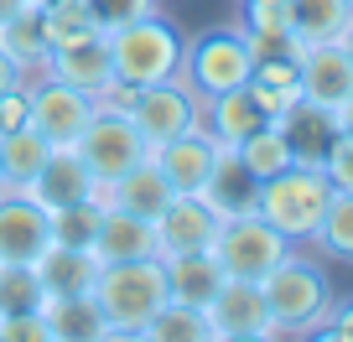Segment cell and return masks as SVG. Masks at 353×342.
I'll list each match as a JSON object with an SVG mask.
<instances>
[{
	"mask_svg": "<svg viewBox=\"0 0 353 342\" xmlns=\"http://www.w3.org/2000/svg\"><path fill=\"white\" fill-rule=\"evenodd\" d=\"M88 296L99 306L110 337H141L145 321L172 301L161 254H151V259H99V275H94Z\"/></svg>",
	"mask_w": 353,
	"mask_h": 342,
	"instance_id": "obj_1",
	"label": "cell"
},
{
	"mask_svg": "<svg viewBox=\"0 0 353 342\" xmlns=\"http://www.w3.org/2000/svg\"><path fill=\"white\" fill-rule=\"evenodd\" d=\"M332 197V182L322 177V166H281L276 177H265L260 192H254V213H260L270 228L281 233V239L291 244H312V233H317L322 223V208H327Z\"/></svg>",
	"mask_w": 353,
	"mask_h": 342,
	"instance_id": "obj_2",
	"label": "cell"
},
{
	"mask_svg": "<svg viewBox=\"0 0 353 342\" xmlns=\"http://www.w3.org/2000/svg\"><path fill=\"white\" fill-rule=\"evenodd\" d=\"M110 63H114V78L145 89V83H161V78H176L182 73V52H188V36L176 32L161 11L151 16H135L125 26H110Z\"/></svg>",
	"mask_w": 353,
	"mask_h": 342,
	"instance_id": "obj_3",
	"label": "cell"
},
{
	"mask_svg": "<svg viewBox=\"0 0 353 342\" xmlns=\"http://www.w3.org/2000/svg\"><path fill=\"white\" fill-rule=\"evenodd\" d=\"M260 290H265V306H270L276 332H317L322 321H327V311H332V286H327V275H322V265L296 259V254H286V259L260 280Z\"/></svg>",
	"mask_w": 353,
	"mask_h": 342,
	"instance_id": "obj_4",
	"label": "cell"
},
{
	"mask_svg": "<svg viewBox=\"0 0 353 342\" xmlns=\"http://www.w3.org/2000/svg\"><path fill=\"white\" fill-rule=\"evenodd\" d=\"M254 73V47H250V32L244 26H213V32L192 36L188 52H182V83H188L198 99L208 94H223V89H239L250 83Z\"/></svg>",
	"mask_w": 353,
	"mask_h": 342,
	"instance_id": "obj_5",
	"label": "cell"
},
{
	"mask_svg": "<svg viewBox=\"0 0 353 342\" xmlns=\"http://www.w3.org/2000/svg\"><path fill=\"white\" fill-rule=\"evenodd\" d=\"M208 254L219 259L223 280H265L291 254V239H281L260 213H239V218H223L219 223Z\"/></svg>",
	"mask_w": 353,
	"mask_h": 342,
	"instance_id": "obj_6",
	"label": "cell"
},
{
	"mask_svg": "<svg viewBox=\"0 0 353 342\" xmlns=\"http://www.w3.org/2000/svg\"><path fill=\"white\" fill-rule=\"evenodd\" d=\"M73 151L83 156V166L94 171V182L104 187V182H114L120 171H130L141 156H151V145H145V135L135 130L130 114L99 109V104H94V114H88V125L78 130Z\"/></svg>",
	"mask_w": 353,
	"mask_h": 342,
	"instance_id": "obj_7",
	"label": "cell"
},
{
	"mask_svg": "<svg viewBox=\"0 0 353 342\" xmlns=\"http://www.w3.org/2000/svg\"><path fill=\"white\" fill-rule=\"evenodd\" d=\"M203 321H208V342H260V337H281L276 321H270V306H265L260 280H223L213 290V301L203 306Z\"/></svg>",
	"mask_w": 353,
	"mask_h": 342,
	"instance_id": "obj_8",
	"label": "cell"
},
{
	"mask_svg": "<svg viewBox=\"0 0 353 342\" xmlns=\"http://www.w3.org/2000/svg\"><path fill=\"white\" fill-rule=\"evenodd\" d=\"M130 120L135 130L145 135V145H166L176 140L182 130H192V125H203V99L182 83V78H161V83H145V89H135V104H130Z\"/></svg>",
	"mask_w": 353,
	"mask_h": 342,
	"instance_id": "obj_9",
	"label": "cell"
},
{
	"mask_svg": "<svg viewBox=\"0 0 353 342\" xmlns=\"http://www.w3.org/2000/svg\"><path fill=\"white\" fill-rule=\"evenodd\" d=\"M88 114H94V99L83 89H68L63 78L42 73L37 83H26V125L42 130L52 145H73Z\"/></svg>",
	"mask_w": 353,
	"mask_h": 342,
	"instance_id": "obj_10",
	"label": "cell"
},
{
	"mask_svg": "<svg viewBox=\"0 0 353 342\" xmlns=\"http://www.w3.org/2000/svg\"><path fill=\"white\" fill-rule=\"evenodd\" d=\"M296 52V78H301V99L317 109H338L353 94V57L338 42H312V47H291Z\"/></svg>",
	"mask_w": 353,
	"mask_h": 342,
	"instance_id": "obj_11",
	"label": "cell"
},
{
	"mask_svg": "<svg viewBox=\"0 0 353 342\" xmlns=\"http://www.w3.org/2000/svg\"><path fill=\"white\" fill-rule=\"evenodd\" d=\"M219 208L203 192H172L161 213H156V244L161 254H188V249H208L219 233Z\"/></svg>",
	"mask_w": 353,
	"mask_h": 342,
	"instance_id": "obj_12",
	"label": "cell"
},
{
	"mask_svg": "<svg viewBox=\"0 0 353 342\" xmlns=\"http://www.w3.org/2000/svg\"><path fill=\"white\" fill-rule=\"evenodd\" d=\"M42 73L63 78L68 89H83L88 99H99L104 89H110V78H114V63H110V36L104 32H88L78 36V42H63L47 52V67Z\"/></svg>",
	"mask_w": 353,
	"mask_h": 342,
	"instance_id": "obj_13",
	"label": "cell"
},
{
	"mask_svg": "<svg viewBox=\"0 0 353 342\" xmlns=\"http://www.w3.org/2000/svg\"><path fill=\"white\" fill-rule=\"evenodd\" d=\"M52 244L47 208L32 192H0V259H37Z\"/></svg>",
	"mask_w": 353,
	"mask_h": 342,
	"instance_id": "obj_14",
	"label": "cell"
},
{
	"mask_svg": "<svg viewBox=\"0 0 353 342\" xmlns=\"http://www.w3.org/2000/svg\"><path fill=\"white\" fill-rule=\"evenodd\" d=\"M156 166L166 171V182H172V192H203V182H208L213 161H219V140H213L203 125H192V130H182L176 140L156 145Z\"/></svg>",
	"mask_w": 353,
	"mask_h": 342,
	"instance_id": "obj_15",
	"label": "cell"
},
{
	"mask_svg": "<svg viewBox=\"0 0 353 342\" xmlns=\"http://www.w3.org/2000/svg\"><path fill=\"white\" fill-rule=\"evenodd\" d=\"M99 202H110V208H125V213H141V218L156 223V213L172 202V182H166V171L156 166V156H141V161L130 166V171H120L114 182H104L99 192H94Z\"/></svg>",
	"mask_w": 353,
	"mask_h": 342,
	"instance_id": "obj_16",
	"label": "cell"
},
{
	"mask_svg": "<svg viewBox=\"0 0 353 342\" xmlns=\"http://www.w3.org/2000/svg\"><path fill=\"white\" fill-rule=\"evenodd\" d=\"M32 192L42 208H63V202H83L99 192V182H94V171L83 166V156L73 151V145H52V156L42 161V171L32 177Z\"/></svg>",
	"mask_w": 353,
	"mask_h": 342,
	"instance_id": "obj_17",
	"label": "cell"
},
{
	"mask_svg": "<svg viewBox=\"0 0 353 342\" xmlns=\"http://www.w3.org/2000/svg\"><path fill=\"white\" fill-rule=\"evenodd\" d=\"M94 254H99V259H151V254H161L156 223L141 218V213H125V208H110V202H104L99 233H94Z\"/></svg>",
	"mask_w": 353,
	"mask_h": 342,
	"instance_id": "obj_18",
	"label": "cell"
},
{
	"mask_svg": "<svg viewBox=\"0 0 353 342\" xmlns=\"http://www.w3.org/2000/svg\"><path fill=\"white\" fill-rule=\"evenodd\" d=\"M254 192H260V177L239 161L234 145H219V161L203 182V197L219 208V218H239V213H254Z\"/></svg>",
	"mask_w": 353,
	"mask_h": 342,
	"instance_id": "obj_19",
	"label": "cell"
},
{
	"mask_svg": "<svg viewBox=\"0 0 353 342\" xmlns=\"http://www.w3.org/2000/svg\"><path fill=\"white\" fill-rule=\"evenodd\" d=\"M37 280H42V296H83L99 275V254L94 249H68V244H47L32 259Z\"/></svg>",
	"mask_w": 353,
	"mask_h": 342,
	"instance_id": "obj_20",
	"label": "cell"
},
{
	"mask_svg": "<svg viewBox=\"0 0 353 342\" xmlns=\"http://www.w3.org/2000/svg\"><path fill=\"white\" fill-rule=\"evenodd\" d=\"M250 99L260 104L265 120H281L291 104H301V78H296V52H270V57H254V73H250Z\"/></svg>",
	"mask_w": 353,
	"mask_h": 342,
	"instance_id": "obj_21",
	"label": "cell"
},
{
	"mask_svg": "<svg viewBox=\"0 0 353 342\" xmlns=\"http://www.w3.org/2000/svg\"><path fill=\"white\" fill-rule=\"evenodd\" d=\"M166 270V290L172 301H188V306H208L213 290L223 286V270L208 249H188V254H161Z\"/></svg>",
	"mask_w": 353,
	"mask_h": 342,
	"instance_id": "obj_22",
	"label": "cell"
},
{
	"mask_svg": "<svg viewBox=\"0 0 353 342\" xmlns=\"http://www.w3.org/2000/svg\"><path fill=\"white\" fill-rule=\"evenodd\" d=\"M47 156H52V140L42 130H32V125L6 130L0 135V192H26Z\"/></svg>",
	"mask_w": 353,
	"mask_h": 342,
	"instance_id": "obj_23",
	"label": "cell"
},
{
	"mask_svg": "<svg viewBox=\"0 0 353 342\" xmlns=\"http://www.w3.org/2000/svg\"><path fill=\"white\" fill-rule=\"evenodd\" d=\"M254 125H265V114H260V104L250 99V89H244V83H239V89H223V94H208V99H203V130H208L219 145H239Z\"/></svg>",
	"mask_w": 353,
	"mask_h": 342,
	"instance_id": "obj_24",
	"label": "cell"
},
{
	"mask_svg": "<svg viewBox=\"0 0 353 342\" xmlns=\"http://www.w3.org/2000/svg\"><path fill=\"white\" fill-rule=\"evenodd\" d=\"M281 130H286L291 140V161L301 166H322V156H327V140L338 135V125H332L327 109H317V104H291L286 114H281Z\"/></svg>",
	"mask_w": 353,
	"mask_h": 342,
	"instance_id": "obj_25",
	"label": "cell"
},
{
	"mask_svg": "<svg viewBox=\"0 0 353 342\" xmlns=\"http://www.w3.org/2000/svg\"><path fill=\"white\" fill-rule=\"evenodd\" d=\"M42 321H47V337H83V342H99L110 337V327H104L99 306H94V296H42Z\"/></svg>",
	"mask_w": 353,
	"mask_h": 342,
	"instance_id": "obj_26",
	"label": "cell"
},
{
	"mask_svg": "<svg viewBox=\"0 0 353 342\" xmlns=\"http://www.w3.org/2000/svg\"><path fill=\"white\" fill-rule=\"evenodd\" d=\"M0 52L11 57L26 78L47 67V52H52V47H47V36H42L37 6H32V11H21V16H11V21H0Z\"/></svg>",
	"mask_w": 353,
	"mask_h": 342,
	"instance_id": "obj_27",
	"label": "cell"
},
{
	"mask_svg": "<svg viewBox=\"0 0 353 342\" xmlns=\"http://www.w3.org/2000/svg\"><path fill=\"white\" fill-rule=\"evenodd\" d=\"M353 16L348 0H291V36L301 47L312 42H338L343 21Z\"/></svg>",
	"mask_w": 353,
	"mask_h": 342,
	"instance_id": "obj_28",
	"label": "cell"
},
{
	"mask_svg": "<svg viewBox=\"0 0 353 342\" xmlns=\"http://www.w3.org/2000/svg\"><path fill=\"white\" fill-rule=\"evenodd\" d=\"M234 151H239V161L250 166L254 177H276L281 166H291V140H286V130H281V120H265V125H254L250 135H244L239 145H234Z\"/></svg>",
	"mask_w": 353,
	"mask_h": 342,
	"instance_id": "obj_29",
	"label": "cell"
},
{
	"mask_svg": "<svg viewBox=\"0 0 353 342\" xmlns=\"http://www.w3.org/2000/svg\"><path fill=\"white\" fill-rule=\"evenodd\" d=\"M99 218H104V202H99V197L47 208V228H52V244H68V249H94Z\"/></svg>",
	"mask_w": 353,
	"mask_h": 342,
	"instance_id": "obj_30",
	"label": "cell"
},
{
	"mask_svg": "<svg viewBox=\"0 0 353 342\" xmlns=\"http://www.w3.org/2000/svg\"><path fill=\"white\" fill-rule=\"evenodd\" d=\"M37 21H42L47 47H63V42H78V36H88V32H104V26L88 16L83 0H42V6H37Z\"/></svg>",
	"mask_w": 353,
	"mask_h": 342,
	"instance_id": "obj_31",
	"label": "cell"
},
{
	"mask_svg": "<svg viewBox=\"0 0 353 342\" xmlns=\"http://www.w3.org/2000/svg\"><path fill=\"white\" fill-rule=\"evenodd\" d=\"M312 244L322 254H332V259H343V265H353V192H332L327 197Z\"/></svg>",
	"mask_w": 353,
	"mask_h": 342,
	"instance_id": "obj_32",
	"label": "cell"
},
{
	"mask_svg": "<svg viewBox=\"0 0 353 342\" xmlns=\"http://www.w3.org/2000/svg\"><path fill=\"white\" fill-rule=\"evenodd\" d=\"M141 337L151 342H208V321H203V306H188V301H166L151 321H145Z\"/></svg>",
	"mask_w": 353,
	"mask_h": 342,
	"instance_id": "obj_33",
	"label": "cell"
},
{
	"mask_svg": "<svg viewBox=\"0 0 353 342\" xmlns=\"http://www.w3.org/2000/svg\"><path fill=\"white\" fill-rule=\"evenodd\" d=\"M37 306H42V280H37L32 259H0V317Z\"/></svg>",
	"mask_w": 353,
	"mask_h": 342,
	"instance_id": "obj_34",
	"label": "cell"
},
{
	"mask_svg": "<svg viewBox=\"0 0 353 342\" xmlns=\"http://www.w3.org/2000/svg\"><path fill=\"white\" fill-rule=\"evenodd\" d=\"M322 177L332 182V192H353V130H338L322 156Z\"/></svg>",
	"mask_w": 353,
	"mask_h": 342,
	"instance_id": "obj_35",
	"label": "cell"
},
{
	"mask_svg": "<svg viewBox=\"0 0 353 342\" xmlns=\"http://www.w3.org/2000/svg\"><path fill=\"white\" fill-rule=\"evenodd\" d=\"M88 6V16L110 32V26H125V21H135V16H151L156 11V0H83Z\"/></svg>",
	"mask_w": 353,
	"mask_h": 342,
	"instance_id": "obj_36",
	"label": "cell"
},
{
	"mask_svg": "<svg viewBox=\"0 0 353 342\" xmlns=\"http://www.w3.org/2000/svg\"><path fill=\"white\" fill-rule=\"evenodd\" d=\"M0 342H52L47 337V321H42V306L0 317Z\"/></svg>",
	"mask_w": 353,
	"mask_h": 342,
	"instance_id": "obj_37",
	"label": "cell"
},
{
	"mask_svg": "<svg viewBox=\"0 0 353 342\" xmlns=\"http://www.w3.org/2000/svg\"><path fill=\"white\" fill-rule=\"evenodd\" d=\"M317 337L322 342H353V296L332 301V311H327V321L317 327Z\"/></svg>",
	"mask_w": 353,
	"mask_h": 342,
	"instance_id": "obj_38",
	"label": "cell"
},
{
	"mask_svg": "<svg viewBox=\"0 0 353 342\" xmlns=\"http://www.w3.org/2000/svg\"><path fill=\"white\" fill-rule=\"evenodd\" d=\"M21 83H26V73H21V67H16L11 57H6V52H0V94H11V89H21Z\"/></svg>",
	"mask_w": 353,
	"mask_h": 342,
	"instance_id": "obj_39",
	"label": "cell"
},
{
	"mask_svg": "<svg viewBox=\"0 0 353 342\" xmlns=\"http://www.w3.org/2000/svg\"><path fill=\"white\" fill-rule=\"evenodd\" d=\"M332 125H338V130H353V94L338 104V109H332Z\"/></svg>",
	"mask_w": 353,
	"mask_h": 342,
	"instance_id": "obj_40",
	"label": "cell"
},
{
	"mask_svg": "<svg viewBox=\"0 0 353 342\" xmlns=\"http://www.w3.org/2000/svg\"><path fill=\"white\" fill-rule=\"evenodd\" d=\"M37 0H0V21H11V16H21V11H32Z\"/></svg>",
	"mask_w": 353,
	"mask_h": 342,
	"instance_id": "obj_41",
	"label": "cell"
},
{
	"mask_svg": "<svg viewBox=\"0 0 353 342\" xmlns=\"http://www.w3.org/2000/svg\"><path fill=\"white\" fill-rule=\"evenodd\" d=\"M338 47H343V52L353 57V16H348V21H343V32H338Z\"/></svg>",
	"mask_w": 353,
	"mask_h": 342,
	"instance_id": "obj_42",
	"label": "cell"
},
{
	"mask_svg": "<svg viewBox=\"0 0 353 342\" xmlns=\"http://www.w3.org/2000/svg\"><path fill=\"white\" fill-rule=\"evenodd\" d=\"M37 6H42V0H37Z\"/></svg>",
	"mask_w": 353,
	"mask_h": 342,
	"instance_id": "obj_43",
	"label": "cell"
},
{
	"mask_svg": "<svg viewBox=\"0 0 353 342\" xmlns=\"http://www.w3.org/2000/svg\"><path fill=\"white\" fill-rule=\"evenodd\" d=\"M348 6H353V0H348Z\"/></svg>",
	"mask_w": 353,
	"mask_h": 342,
	"instance_id": "obj_44",
	"label": "cell"
}]
</instances>
